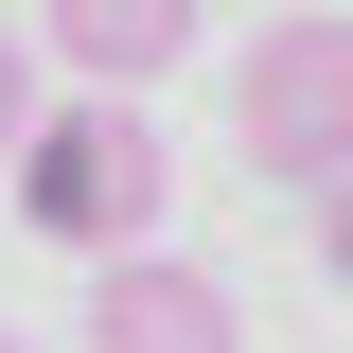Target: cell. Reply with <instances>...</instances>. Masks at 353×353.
<instances>
[{
  "label": "cell",
  "mask_w": 353,
  "mask_h": 353,
  "mask_svg": "<svg viewBox=\"0 0 353 353\" xmlns=\"http://www.w3.org/2000/svg\"><path fill=\"white\" fill-rule=\"evenodd\" d=\"M159 124H141L124 88H71V106H36V141H18V230L36 248H88V265H124L159 248Z\"/></svg>",
  "instance_id": "6da1fadb"
},
{
  "label": "cell",
  "mask_w": 353,
  "mask_h": 353,
  "mask_svg": "<svg viewBox=\"0 0 353 353\" xmlns=\"http://www.w3.org/2000/svg\"><path fill=\"white\" fill-rule=\"evenodd\" d=\"M230 141L283 194H336L353 176V18H265L248 71H230Z\"/></svg>",
  "instance_id": "7a4b0ae2"
},
{
  "label": "cell",
  "mask_w": 353,
  "mask_h": 353,
  "mask_svg": "<svg viewBox=\"0 0 353 353\" xmlns=\"http://www.w3.org/2000/svg\"><path fill=\"white\" fill-rule=\"evenodd\" d=\"M88 353H248V318H230V283L194 248H124L88 283Z\"/></svg>",
  "instance_id": "3957f363"
},
{
  "label": "cell",
  "mask_w": 353,
  "mask_h": 353,
  "mask_svg": "<svg viewBox=\"0 0 353 353\" xmlns=\"http://www.w3.org/2000/svg\"><path fill=\"white\" fill-rule=\"evenodd\" d=\"M194 18H212V0H36V36L71 53L88 88H159L176 53H194Z\"/></svg>",
  "instance_id": "277c9868"
},
{
  "label": "cell",
  "mask_w": 353,
  "mask_h": 353,
  "mask_svg": "<svg viewBox=\"0 0 353 353\" xmlns=\"http://www.w3.org/2000/svg\"><path fill=\"white\" fill-rule=\"evenodd\" d=\"M18 141H36V71H18V36H0V176H18Z\"/></svg>",
  "instance_id": "5b68a950"
},
{
  "label": "cell",
  "mask_w": 353,
  "mask_h": 353,
  "mask_svg": "<svg viewBox=\"0 0 353 353\" xmlns=\"http://www.w3.org/2000/svg\"><path fill=\"white\" fill-rule=\"evenodd\" d=\"M318 265H336V283H353V176H336V194H318Z\"/></svg>",
  "instance_id": "8992f818"
},
{
  "label": "cell",
  "mask_w": 353,
  "mask_h": 353,
  "mask_svg": "<svg viewBox=\"0 0 353 353\" xmlns=\"http://www.w3.org/2000/svg\"><path fill=\"white\" fill-rule=\"evenodd\" d=\"M265 18H336V0H265Z\"/></svg>",
  "instance_id": "52a82bcc"
},
{
  "label": "cell",
  "mask_w": 353,
  "mask_h": 353,
  "mask_svg": "<svg viewBox=\"0 0 353 353\" xmlns=\"http://www.w3.org/2000/svg\"><path fill=\"white\" fill-rule=\"evenodd\" d=\"M0 353H18V336H0Z\"/></svg>",
  "instance_id": "ba28073f"
}]
</instances>
